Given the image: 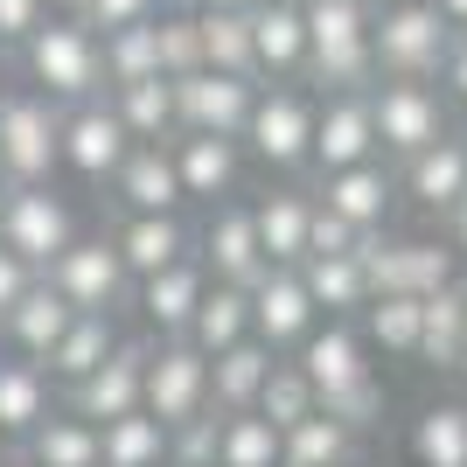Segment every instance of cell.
I'll list each match as a JSON object with an SVG mask.
<instances>
[{"label":"cell","instance_id":"cell-1","mask_svg":"<svg viewBox=\"0 0 467 467\" xmlns=\"http://www.w3.org/2000/svg\"><path fill=\"white\" fill-rule=\"evenodd\" d=\"M370 0H300L307 21V70L300 78L321 91H370L377 57H370Z\"/></svg>","mask_w":467,"mask_h":467},{"label":"cell","instance_id":"cell-2","mask_svg":"<svg viewBox=\"0 0 467 467\" xmlns=\"http://www.w3.org/2000/svg\"><path fill=\"white\" fill-rule=\"evenodd\" d=\"M21 63H28L36 91L57 98V105L105 91V49H98V28H84V15H49L21 42Z\"/></svg>","mask_w":467,"mask_h":467},{"label":"cell","instance_id":"cell-3","mask_svg":"<svg viewBox=\"0 0 467 467\" xmlns=\"http://www.w3.org/2000/svg\"><path fill=\"white\" fill-rule=\"evenodd\" d=\"M447 42H453V28L440 21L432 0H398V7H377L370 15L377 78H440Z\"/></svg>","mask_w":467,"mask_h":467},{"label":"cell","instance_id":"cell-4","mask_svg":"<svg viewBox=\"0 0 467 467\" xmlns=\"http://www.w3.org/2000/svg\"><path fill=\"white\" fill-rule=\"evenodd\" d=\"M57 133L63 105L42 91H0V182H49L57 175Z\"/></svg>","mask_w":467,"mask_h":467},{"label":"cell","instance_id":"cell-5","mask_svg":"<svg viewBox=\"0 0 467 467\" xmlns=\"http://www.w3.org/2000/svg\"><path fill=\"white\" fill-rule=\"evenodd\" d=\"M370 133L384 154L411 161L419 147L447 133V105L432 91V78H377L370 84Z\"/></svg>","mask_w":467,"mask_h":467},{"label":"cell","instance_id":"cell-6","mask_svg":"<svg viewBox=\"0 0 467 467\" xmlns=\"http://www.w3.org/2000/svg\"><path fill=\"white\" fill-rule=\"evenodd\" d=\"M252 140V154L265 168H307V147H314V98L293 84H258L252 98V119H244V133Z\"/></svg>","mask_w":467,"mask_h":467},{"label":"cell","instance_id":"cell-7","mask_svg":"<svg viewBox=\"0 0 467 467\" xmlns=\"http://www.w3.org/2000/svg\"><path fill=\"white\" fill-rule=\"evenodd\" d=\"M126 154H133V133L119 126V112H112V98H105V91L78 98V105L63 112L57 168H70V175H84V182H112Z\"/></svg>","mask_w":467,"mask_h":467},{"label":"cell","instance_id":"cell-8","mask_svg":"<svg viewBox=\"0 0 467 467\" xmlns=\"http://www.w3.org/2000/svg\"><path fill=\"white\" fill-rule=\"evenodd\" d=\"M70 237H78L70 202H63L49 182H21V189L0 195V244H7V252H21L36 273L63 252V244H70Z\"/></svg>","mask_w":467,"mask_h":467},{"label":"cell","instance_id":"cell-9","mask_svg":"<svg viewBox=\"0 0 467 467\" xmlns=\"http://www.w3.org/2000/svg\"><path fill=\"white\" fill-rule=\"evenodd\" d=\"M42 279L78 314H112L119 300H126V286H133V273H126L119 252H112V237H70V244L42 265Z\"/></svg>","mask_w":467,"mask_h":467},{"label":"cell","instance_id":"cell-10","mask_svg":"<svg viewBox=\"0 0 467 467\" xmlns=\"http://www.w3.org/2000/svg\"><path fill=\"white\" fill-rule=\"evenodd\" d=\"M210 405V356L189 349V342H168V349H147V384H140V411H154L161 426L175 432L189 426L195 411Z\"/></svg>","mask_w":467,"mask_h":467},{"label":"cell","instance_id":"cell-11","mask_svg":"<svg viewBox=\"0 0 467 467\" xmlns=\"http://www.w3.org/2000/svg\"><path fill=\"white\" fill-rule=\"evenodd\" d=\"M252 98H258V78L189 70V78H175V119H182V133H223V140H237V133H244V119H252Z\"/></svg>","mask_w":467,"mask_h":467},{"label":"cell","instance_id":"cell-12","mask_svg":"<svg viewBox=\"0 0 467 467\" xmlns=\"http://www.w3.org/2000/svg\"><path fill=\"white\" fill-rule=\"evenodd\" d=\"M307 161L321 175L377 161V133H370V91H321L314 98V147Z\"/></svg>","mask_w":467,"mask_h":467},{"label":"cell","instance_id":"cell-13","mask_svg":"<svg viewBox=\"0 0 467 467\" xmlns=\"http://www.w3.org/2000/svg\"><path fill=\"white\" fill-rule=\"evenodd\" d=\"M356 265H363V279H370V293H432L453 279V252H440V244H384L377 231L356 237Z\"/></svg>","mask_w":467,"mask_h":467},{"label":"cell","instance_id":"cell-14","mask_svg":"<svg viewBox=\"0 0 467 467\" xmlns=\"http://www.w3.org/2000/svg\"><path fill=\"white\" fill-rule=\"evenodd\" d=\"M314 300L307 286H300V265H265L252 286V335L265 342V349H286V342H300V335L314 328Z\"/></svg>","mask_w":467,"mask_h":467},{"label":"cell","instance_id":"cell-15","mask_svg":"<svg viewBox=\"0 0 467 467\" xmlns=\"http://www.w3.org/2000/svg\"><path fill=\"white\" fill-rule=\"evenodd\" d=\"M252 63H258V84H293L307 70V21H300V0H258L252 7Z\"/></svg>","mask_w":467,"mask_h":467},{"label":"cell","instance_id":"cell-16","mask_svg":"<svg viewBox=\"0 0 467 467\" xmlns=\"http://www.w3.org/2000/svg\"><path fill=\"white\" fill-rule=\"evenodd\" d=\"M140 384H147V349H140V342H119L91 377L70 384V411H84L91 426H105L119 411H140Z\"/></svg>","mask_w":467,"mask_h":467},{"label":"cell","instance_id":"cell-17","mask_svg":"<svg viewBox=\"0 0 467 467\" xmlns=\"http://www.w3.org/2000/svg\"><path fill=\"white\" fill-rule=\"evenodd\" d=\"M70 321H78V307H70V300H63L49 279H36V286L21 293L15 307L0 314V342H7L15 356H28V363H42V356L57 349V335L70 328Z\"/></svg>","mask_w":467,"mask_h":467},{"label":"cell","instance_id":"cell-18","mask_svg":"<svg viewBox=\"0 0 467 467\" xmlns=\"http://www.w3.org/2000/svg\"><path fill=\"white\" fill-rule=\"evenodd\" d=\"M405 195L419 210H432V216L461 210L467 202V140L440 133L432 147H419V154L405 161Z\"/></svg>","mask_w":467,"mask_h":467},{"label":"cell","instance_id":"cell-19","mask_svg":"<svg viewBox=\"0 0 467 467\" xmlns=\"http://www.w3.org/2000/svg\"><path fill=\"white\" fill-rule=\"evenodd\" d=\"M119 202H126V216H161L182 202V175H175V154L168 147H154V140H133V154L119 161L112 175Z\"/></svg>","mask_w":467,"mask_h":467},{"label":"cell","instance_id":"cell-20","mask_svg":"<svg viewBox=\"0 0 467 467\" xmlns=\"http://www.w3.org/2000/svg\"><path fill=\"white\" fill-rule=\"evenodd\" d=\"M321 195H328L335 216H349L356 231H377L390 216V202H398V175H390L384 161H356V168H335Z\"/></svg>","mask_w":467,"mask_h":467},{"label":"cell","instance_id":"cell-21","mask_svg":"<svg viewBox=\"0 0 467 467\" xmlns=\"http://www.w3.org/2000/svg\"><path fill=\"white\" fill-rule=\"evenodd\" d=\"M112 252L119 265L133 279H154L161 265H175V258H189V231L175 223V210H161V216H126L112 237Z\"/></svg>","mask_w":467,"mask_h":467},{"label":"cell","instance_id":"cell-22","mask_svg":"<svg viewBox=\"0 0 467 467\" xmlns=\"http://www.w3.org/2000/svg\"><path fill=\"white\" fill-rule=\"evenodd\" d=\"M467 349V286H432L419 293V349L411 356H426L432 370H453Z\"/></svg>","mask_w":467,"mask_h":467},{"label":"cell","instance_id":"cell-23","mask_svg":"<svg viewBox=\"0 0 467 467\" xmlns=\"http://www.w3.org/2000/svg\"><path fill=\"white\" fill-rule=\"evenodd\" d=\"M21 440H28V453H21L28 467H98V426L84 419V411H57L49 405Z\"/></svg>","mask_w":467,"mask_h":467},{"label":"cell","instance_id":"cell-24","mask_svg":"<svg viewBox=\"0 0 467 467\" xmlns=\"http://www.w3.org/2000/svg\"><path fill=\"white\" fill-rule=\"evenodd\" d=\"M244 335H252V293H244V286H223V279L202 286V300H195L182 342L202 349V356H216V349H231V342H244Z\"/></svg>","mask_w":467,"mask_h":467},{"label":"cell","instance_id":"cell-25","mask_svg":"<svg viewBox=\"0 0 467 467\" xmlns=\"http://www.w3.org/2000/svg\"><path fill=\"white\" fill-rule=\"evenodd\" d=\"M168 154H175L182 195H231L237 140H223V133H175V140H168Z\"/></svg>","mask_w":467,"mask_h":467},{"label":"cell","instance_id":"cell-26","mask_svg":"<svg viewBox=\"0 0 467 467\" xmlns=\"http://www.w3.org/2000/svg\"><path fill=\"white\" fill-rule=\"evenodd\" d=\"M112 112L119 126L133 140H154V147H168V140L182 133V119H175V78H140V84H112Z\"/></svg>","mask_w":467,"mask_h":467},{"label":"cell","instance_id":"cell-27","mask_svg":"<svg viewBox=\"0 0 467 467\" xmlns=\"http://www.w3.org/2000/svg\"><path fill=\"white\" fill-rule=\"evenodd\" d=\"M265 370H273V349H265L258 335H244V342H231V349H216L210 356V405L216 411H252Z\"/></svg>","mask_w":467,"mask_h":467},{"label":"cell","instance_id":"cell-28","mask_svg":"<svg viewBox=\"0 0 467 467\" xmlns=\"http://www.w3.org/2000/svg\"><path fill=\"white\" fill-rule=\"evenodd\" d=\"M300 377L314 384V405L328 398V390L356 384V377H370V363H363V342H356L349 328H321V335H300Z\"/></svg>","mask_w":467,"mask_h":467},{"label":"cell","instance_id":"cell-29","mask_svg":"<svg viewBox=\"0 0 467 467\" xmlns=\"http://www.w3.org/2000/svg\"><path fill=\"white\" fill-rule=\"evenodd\" d=\"M202 286H210V273H202L195 258H175V265H161L154 279H140V307H147V321H154L161 335H182L195 300H202Z\"/></svg>","mask_w":467,"mask_h":467},{"label":"cell","instance_id":"cell-30","mask_svg":"<svg viewBox=\"0 0 467 467\" xmlns=\"http://www.w3.org/2000/svg\"><path fill=\"white\" fill-rule=\"evenodd\" d=\"M210 273L223 279V286H258V273H265V252H258V231H252V210H216L210 223Z\"/></svg>","mask_w":467,"mask_h":467},{"label":"cell","instance_id":"cell-31","mask_svg":"<svg viewBox=\"0 0 467 467\" xmlns=\"http://www.w3.org/2000/svg\"><path fill=\"white\" fill-rule=\"evenodd\" d=\"M168 461V426L154 411H119L98 426V467H161Z\"/></svg>","mask_w":467,"mask_h":467},{"label":"cell","instance_id":"cell-32","mask_svg":"<svg viewBox=\"0 0 467 467\" xmlns=\"http://www.w3.org/2000/svg\"><path fill=\"white\" fill-rule=\"evenodd\" d=\"M119 349V335H112V314H78L70 328L57 335V349L42 356V370L57 377V384H78V377H91L105 356Z\"/></svg>","mask_w":467,"mask_h":467},{"label":"cell","instance_id":"cell-33","mask_svg":"<svg viewBox=\"0 0 467 467\" xmlns=\"http://www.w3.org/2000/svg\"><path fill=\"white\" fill-rule=\"evenodd\" d=\"M195 28H202V70L258 78V63H252V15H237V7H195Z\"/></svg>","mask_w":467,"mask_h":467},{"label":"cell","instance_id":"cell-34","mask_svg":"<svg viewBox=\"0 0 467 467\" xmlns=\"http://www.w3.org/2000/svg\"><path fill=\"white\" fill-rule=\"evenodd\" d=\"M307 195H273V202H258L252 210V231H258V252L265 265H300L307 258Z\"/></svg>","mask_w":467,"mask_h":467},{"label":"cell","instance_id":"cell-35","mask_svg":"<svg viewBox=\"0 0 467 467\" xmlns=\"http://www.w3.org/2000/svg\"><path fill=\"white\" fill-rule=\"evenodd\" d=\"M300 286H307V300H314V307H328V314H356V307H370V279H363L356 252H335V258H300Z\"/></svg>","mask_w":467,"mask_h":467},{"label":"cell","instance_id":"cell-36","mask_svg":"<svg viewBox=\"0 0 467 467\" xmlns=\"http://www.w3.org/2000/svg\"><path fill=\"white\" fill-rule=\"evenodd\" d=\"M57 405V398H49V370H42V363H28V356H0V432H28L42 419V411Z\"/></svg>","mask_w":467,"mask_h":467},{"label":"cell","instance_id":"cell-37","mask_svg":"<svg viewBox=\"0 0 467 467\" xmlns=\"http://www.w3.org/2000/svg\"><path fill=\"white\" fill-rule=\"evenodd\" d=\"M349 461V426L328 419V411L314 405L300 426L279 432V467H342Z\"/></svg>","mask_w":467,"mask_h":467},{"label":"cell","instance_id":"cell-38","mask_svg":"<svg viewBox=\"0 0 467 467\" xmlns=\"http://www.w3.org/2000/svg\"><path fill=\"white\" fill-rule=\"evenodd\" d=\"M411 461L419 467H467V405H426L419 411Z\"/></svg>","mask_w":467,"mask_h":467},{"label":"cell","instance_id":"cell-39","mask_svg":"<svg viewBox=\"0 0 467 467\" xmlns=\"http://www.w3.org/2000/svg\"><path fill=\"white\" fill-rule=\"evenodd\" d=\"M216 467H279V426L258 419V411H223Z\"/></svg>","mask_w":467,"mask_h":467},{"label":"cell","instance_id":"cell-40","mask_svg":"<svg viewBox=\"0 0 467 467\" xmlns=\"http://www.w3.org/2000/svg\"><path fill=\"white\" fill-rule=\"evenodd\" d=\"M98 49H105V91H112V84H140V78H161L154 21H133V28H112V36H98Z\"/></svg>","mask_w":467,"mask_h":467},{"label":"cell","instance_id":"cell-41","mask_svg":"<svg viewBox=\"0 0 467 467\" xmlns=\"http://www.w3.org/2000/svg\"><path fill=\"white\" fill-rule=\"evenodd\" d=\"M154 49H161V78H189V70H202V28H195V7H161V15H154Z\"/></svg>","mask_w":467,"mask_h":467},{"label":"cell","instance_id":"cell-42","mask_svg":"<svg viewBox=\"0 0 467 467\" xmlns=\"http://www.w3.org/2000/svg\"><path fill=\"white\" fill-rule=\"evenodd\" d=\"M258 419H273L279 432L286 426H300V419H307L314 411V384L307 377H300V363H273V370H265V384H258Z\"/></svg>","mask_w":467,"mask_h":467},{"label":"cell","instance_id":"cell-43","mask_svg":"<svg viewBox=\"0 0 467 467\" xmlns=\"http://www.w3.org/2000/svg\"><path fill=\"white\" fill-rule=\"evenodd\" d=\"M370 335L384 349H419V293H370Z\"/></svg>","mask_w":467,"mask_h":467},{"label":"cell","instance_id":"cell-44","mask_svg":"<svg viewBox=\"0 0 467 467\" xmlns=\"http://www.w3.org/2000/svg\"><path fill=\"white\" fill-rule=\"evenodd\" d=\"M216 432H223V411L202 405L189 426L168 432V461H175V467H216Z\"/></svg>","mask_w":467,"mask_h":467},{"label":"cell","instance_id":"cell-45","mask_svg":"<svg viewBox=\"0 0 467 467\" xmlns=\"http://www.w3.org/2000/svg\"><path fill=\"white\" fill-rule=\"evenodd\" d=\"M321 411H328V419H342L349 432H363V426H377V411H384V390H377V377H356V384L328 390V398H321Z\"/></svg>","mask_w":467,"mask_h":467},{"label":"cell","instance_id":"cell-46","mask_svg":"<svg viewBox=\"0 0 467 467\" xmlns=\"http://www.w3.org/2000/svg\"><path fill=\"white\" fill-rule=\"evenodd\" d=\"M356 237H363V231H356L349 216H335L328 202H314V210H307V258H335V252H356Z\"/></svg>","mask_w":467,"mask_h":467},{"label":"cell","instance_id":"cell-47","mask_svg":"<svg viewBox=\"0 0 467 467\" xmlns=\"http://www.w3.org/2000/svg\"><path fill=\"white\" fill-rule=\"evenodd\" d=\"M168 0H84V28L112 36V28H133V21H154Z\"/></svg>","mask_w":467,"mask_h":467},{"label":"cell","instance_id":"cell-48","mask_svg":"<svg viewBox=\"0 0 467 467\" xmlns=\"http://www.w3.org/2000/svg\"><path fill=\"white\" fill-rule=\"evenodd\" d=\"M49 21V0H0V49H21Z\"/></svg>","mask_w":467,"mask_h":467},{"label":"cell","instance_id":"cell-49","mask_svg":"<svg viewBox=\"0 0 467 467\" xmlns=\"http://www.w3.org/2000/svg\"><path fill=\"white\" fill-rule=\"evenodd\" d=\"M36 265H28V258H21V252H7V244H0V314H7V307H15V300H21V293H28V286H36Z\"/></svg>","mask_w":467,"mask_h":467},{"label":"cell","instance_id":"cell-50","mask_svg":"<svg viewBox=\"0 0 467 467\" xmlns=\"http://www.w3.org/2000/svg\"><path fill=\"white\" fill-rule=\"evenodd\" d=\"M440 78H447L453 105H467V36H453V42H447V63H440Z\"/></svg>","mask_w":467,"mask_h":467},{"label":"cell","instance_id":"cell-51","mask_svg":"<svg viewBox=\"0 0 467 467\" xmlns=\"http://www.w3.org/2000/svg\"><path fill=\"white\" fill-rule=\"evenodd\" d=\"M432 7H440V21H447L453 36H467V0H432Z\"/></svg>","mask_w":467,"mask_h":467},{"label":"cell","instance_id":"cell-52","mask_svg":"<svg viewBox=\"0 0 467 467\" xmlns=\"http://www.w3.org/2000/svg\"><path fill=\"white\" fill-rule=\"evenodd\" d=\"M453 216V252H467V202H461V210H447Z\"/></svg>","mask_w":467,"mask_h":467},{"label":"cell","instance_id":"cell-53","mask_svg":"<svg viewBox=\"0 0 467 467\" xmlns=\"http://www.w3.org/2000/svg\"><path fill=\"white\" fill-rule=\"evenodd\" d=\"M189 7H237V15H252L258 0H189Z\"/></svg>","mask_w":467,"mask_h":467},{"label":"cell","instance_id":"cell-54","mask_svg":"<svg viewBox=\"0 0 467 467\" xmlns=\"http://www.w3.org/2000/svg\"><path fill=\"white\" fill-rule=\"evenodd\" d=\"M49 15H84V0H49Z\"/></svg>","mask_w":467,"mask_h":467},{"label":"cell","instance_id":"cell-55","mask_svg":"<svg viewBox=\"0 0 467 467\" xmlns=\"http://www.w3.org/2000/svg\"><path fill=\"white\" fill-rule=\"evenodd\" d=\"M0 91H7V49H0Z\"/></svg>","mask_w":467,"mask_h":467},{"label":"cell","instance_id":"cell-56","mask_svg":"<svg viewBox=\"0 0 467 467\" xmlns=\"http://www.w3.org/2000/svg\"><path fill=\"white\" fill-rule=\"evenodd\" d=\"M453 370H461V384H467V349H461V363H453Z\"/></svg>","mask_w":467,"mask_h":467},{"label":"cell","instance_id":"cell-57","mask_svg":"<svg viewBox=\"0 0 467 467\" xmlns=\"http://www.w3.org/2000/svg\"><path fill=\"white\" fill-rule=\"evenodd\" d=\"M370 7H398V0H370Z\"/></svg>","mask_w":467,"mask_h":467},{"label":"cell","instance_id":"cell-58","mask_svg":"<svg viewBox=\"0 0 467 467\" xmlns=\"http://www.w3.org/2000/svg\"><path fill=\"white\" fill-rule=\"evenodd\" d=\"M7 467H28V461H7Z\"/></svg>","mask_w":467,"mask_h":467},{"label":"cell","instance_id":"cell-59","mask_svg":"<svg viewBox=\"0 0 467 467\" xmlns=\"http://www.w3.org/2000/svg\"><path fill=\"white\" fill-rule=\"evenodd\" d=\"M0 356H7V342H0Z\"/></svg>","mask_w":467,"mask_h":467},{"label":"cell","instance_id":"cell-60","mask_svg":"<svg viewBox=\"0 0 467 467\" xmlns=\"http://www.w3.org/2000/svg\"><path fill=\"white\" fill-rule=\"evenodd\" d=\"M0 195H7V182H0Z\"/></svg>","mask_w":467,"mask_h":467},{"label":"cell","instance_id":"cell-61","mask_svg":"<svg viewBox=\"0 0 467 467\" xmlns=\"http://www.w3.org/2000/svg\"><path fill=\"white\" fill-rule=\"evenodd\" d=\"M161 467H168V461H161Z\"/></svg>","mask_w":467,"mask_h":467}]
</instances>
